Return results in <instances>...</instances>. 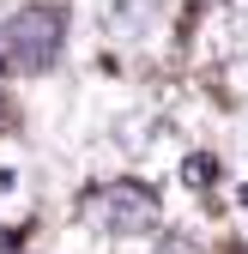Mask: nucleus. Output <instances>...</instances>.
Returning <instances> with one entry per match:
<instances>
[{
  "instance_id": "obj_1",
  "label": "nucleus",
  "mask_w": 248,
  "mask_h": 254,
  "mask_svg": "<svg viewBox=\"0 0 248 254\" xmlns=\"http://www.w3.org/2000/svg\"><path fill=\"white\" fill-rule=\"evenodd\" d=\"M0 43H6V61L18 73H49L61 61V43H67V18L55 6H24V12L6 18Z\"/></svg>"
},
{
  "instance_id": "obj_4",
  "label": "nucleus",
  "mask_w": 248,
  "mask_h": 254,
  "mask_svg": "<svg viewBox=\"0 0 248 254\" xmlns=\"http://www.w3.org/2000/svg\"><path fill=\"white\" fill-rule=\"evenodd\" d=\"M158 254H200V248H194L188 236H164V242H158Z\"/></svg>"
},
{
  "instance_id": "obj_2",
  "label": "nucleus",
  "mask_w": 248,
  "mask_h": 254,
  "mask_svg": "<svg viewBox=\"0 0 248 254\" xmlns=\"http://www.w3.org/2000/svg\"><path fill=\"white\" fill-rule=\"evenodd\" d=\"M91 224H103V230H115V236H145V230H158L164 224V206H158V194H151L145 182H109L97 200H91Z\"/></svg>"
},
{
  "instance_id": "obj_3",
  "label": "nucleus",
  "mask_w": 248,
  "mask_h": 254,
  "mask_svg": "<svg viewBox=\"0 0 248 254\" xmlns=\"http://www.w3.org/2000/svg\"><path fill=\"white\" fill-rule=\"evenodd\" d=\"M182 176H188V188H206V182H218V164H206V157H188V164H182Z\"/></svg>"
}]
</instances>
